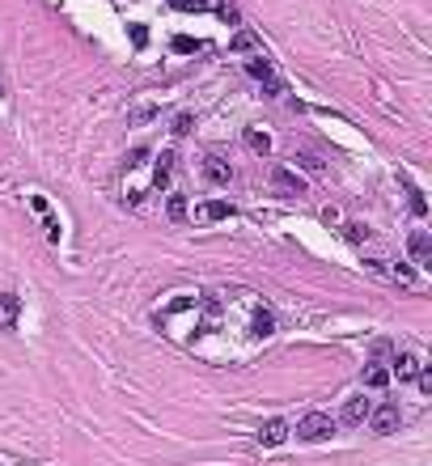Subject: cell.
<instances>
[{"mask_svg":"<svg viewBox=\"0 0 432 466\" xmlns=\"http://www.w3.org/2000/svg\"><path fill=\"white\" fill-rule=\"evenodd\" d=\"M297 436L310 441V445H314V441H326V436H335V420H330V415H322V411H310V415L297 424Z\"/></svg>","mask_w":432,"mask_h":466,"instance_id":"cell-1","label":"cell"},{"mask_svg":"<svg viewBox=\"0 0 432 466\" xmlns=\"http://www.w3.org/2000/svg\"><path fill=\"white\" fill-rule=\"evenodd\" d=\"M246 77L263 81V89H267V93H284V85H280V77H275L271 60H263V56H250V60H246Z\"/></svg>","mask_w":432,"mask_h":466,"instance_id":"cell-2","label":"cell"},{"mask_svg":"<svg viewBox=\"0 0 432 466\" xmlns=\"http://www.w3.org/2000/svg\"><path fill=\"white\" fill-rule=\"evenodd\" d=\"M271 191H275V195H288V200H297V195H305V178H297L288 165H275V170H271Z\"/></svg>","mask_w":432,"mask_h":466,"instance_id":"cell-3","label":"cell"},{"mask_svg":"<svg viewBox=\"0 0 432 466\" xmlns=\"http://www.w3.org/2000/svg\"><path fill=\"white\" fill-rule=\"evenodd\" d=\"M398 420H402V415H398V403H381V407L369 411V424H373L377 436H390V432L398 428Z\"/></svg>","mask_w":432,"mask_h":466,"instance_id":"cell-4","label":"cell"},{"mask_svg":"<svg viewBox=\"0 0 432 466\" xmlns=\"http://www.w3.org/2000/svg\"><path fill=\"white\" fill-rule=\"evenodd\" d=\"M203 178H208L212 187H229V178H234V170H229V161L225 157H208V161H203Z\"/></svg>","mask_w":432,"mask_h":466,"instance_id":"cell-5","label":"cell"},{"mask_svg":"<svg viewBox=\"0 0 432 466\" xmlns=\"http://www.w3.org/2000/svg\"><path fill=\"white\" fill-rule=\"evenodd\" d=\"M369 411H373V403H369L365 395H352V399L343 403V424H352V428H356V424H365V420H369Z\"/></svg>","mask_w":432,"mask_h":466,"instance_id":"cell-6","label":"cell"},{"mask_svg":"<svg viewBox=\"0 0 432 466\" xmlns=\"http://www.w3.org/2000/svg\"><path fill=\"white\" fill-rule=\"evenodd\" d=\"M407 251H411V259H416V263H424V267H428V263H432V237H428L424 229H416L411 237H407Z\"/></svg>","mask_w":432,"mask_h":466,"instance_id":"cell-7","label":"cell"},{"mask_svg":"<svg viewBox=\"0 0 432 466\" xmlns=\"http://www.w3.org/2000/svg\"><path fill=\"white\" fill-rule=\"evenodd\" d=\"M225 216H234V204L229 200H208V204L195 208V220H225Z\"/></svg>","mask_w":432,"mask_h":466,"instance_id":"cell-8","label":"cell"},{"mask_svg":"<svg viewBox=\"0 0 432 466\" xmlns=\"http://www.w3.org/2000/svg\"><path fill=\"white\" fill-rule=\"evenodd\" d=\"M365 386H373V390L390 386V364H386V360H369V364H365Z\"/></svg>","mask_w":432,"mask_h":466,"instance_id":"cell-9","label":"cell"},{"mask_svg":"<svg viewBox=\"0 0 432 466\" xmlns=\"http://www.w3.org/2000/svg\"><path fill=\"white\" fill-rule=\"evenodd\" d=\"M17 314H21V301L13 297V292H0V327H17Z\"/></svg>","mask_w":432,"mask_h":466,"instance_id":"cell-10","label":"cell"},{"mask_svg":"<svg viewBox=\"0 0 432 466\" xmlns=\"http://www.w3.org/2000/svg\"><path fill=\"white\" fill-rule=\"evenodd\" d=\"M390 369H394V373H398V382H411V377H416V373H420V360H416V356H411V352H398V356H394V360H390Z\"/></svg>","mask_w":432,"mask_h":466,"instance_id":"cell-11","label":"cell"},{"mask_svg":"<svg viewBox=\"0 0 432 466\" xmlns=\"http://www.w3.org/2000/svg\"><path fill=\"white\" fill-rule=\"evenodd\" d=\"M284 436H288V420H267V424L259 428V441H263V445H280Z\"/></svg>","mask_w":432,"mask_h":466,"instance_id":"cell-12","label":"cell"},{"mask_svg":"<svg viewBox=\"0 0 432 466\" xmlns=\"http://www.w3.org/2000/svg\"><path fill=\"white\" fill-rule=\"evenodd\" d=\"M398 183H402V191H407V200H411V212L416 216H424L428 212V200H424V191L411 183V178H407V174H398Z\"/></svg>","mask_w":432,"mask_h":466,"instance_id":"cell-13","label":"cell"},{"mask_svg":"<svg viewBox=\"0 0 432 466\" xmlns=\"http://www.w3.org/2000/svg\"><path fill=\"white\" fill-rule=\"evenodd\" d=\"M170 174H174V153H161V157H157V165H152V187L161 191V187L170 183Z\"/></svg>","mask_w":432,"mask_h":466,"instance_id":"cell-14","label":"cell"},{"mask_svg":"<svg viewBox=\"0 0 432 466\" xmlns=\"http://www.w3.org/2000/svg\"><path fill=\"white\" fill-rule=\"evenodd\" d=\"M271 331H275V318H271L267 310H259V314L250 318V335H254V339H267Z\"/></svg>","mask_w":432,"mask_h":466,"instance_id":"cell-15","label":"cell"},{"mask_svg":"<svg viewBox=\"0 0 432 466\" xmlns=\"http://www.w3.org/2000/svg\"><path fill=\"white\" fill-rule=\"evenodd\" d=\"M187 212H191V208H187V195L174 191L170 200H166V216H170V220H187Z\"/></svg>","mask_w":432,"mask_h":466,"instance_id":"cell-16","label":"cell"},{"mask_svg":"<svg viewBox=\"0 0 432 466\" xmlns=\"http://www.w3.org/2000/svg\"><path fill=\"white\" fill-rule=\"evenodd\" d=\"M246 144H250L254 153H271V136L263 128H246Z\"/></svg>","mask_w":432,"mask_h":466,"instance_id":"cell-17","label":"cell"},{"mask_svg":"<svg viewBox=\"0 0 432 466\" xmlns=\"http://www.w3.org/2000/svg\"><path fill=\"white\" fill-rule=\"evenodd\" d=\"M343 237L352 242V246H365V242H369V229H365V225H348V229H343Z\"/></svg>","mask_w":432,"mask_h":466,"instance_id":"cell-18","label":"cell"},{"mask_svg":"<svg viewBox=\"0 0 432 466\" xmlns=\"http://www.w3.org/2000/svg\"><path fill=\"white\" fill-rule=\"evenodd\" d=\"M170 47H174L178 56H191V51H199V43H195V38H187V34H178V38H174Z\"/></svg>","mask_w":432,"mask_h":466,"instance_id":"cell-19","label":"cell"},{"mask_svg":"<svg viewBox=\"0 0 432 466\" xmlns=\"http://www.w3.org/2000/svg\"><path fill=\"white\" fill-rule=\"evenodd\" d=\"M191 128H195V115H191V110H183V115L174 119V136H187Z\"/></svg>","mask_w":432,"mask_h":466,"instance_id":"cell-20","label":"cell"},{"mask_svg":"<svg viewBox=\"0 0 432 466\" xmlns=\"http://www.w3.org/2000/svg\"><path fill=\"white\" fill-rule=\"evenodd\" d=\"M191 305H199L195 297H174L170 305H166V314H178V310H191Z\"/></svg>","mask_w":432,"mask_h":466,"instance_id":"cell-21","label":"cell"},{"mask_svg":"<svg viewBox=\"0 0 432 466\" xmlns=\"http://www.w3.org/2000/svg\"><path fill=\"white\" fill-rule=\"evenodd\" d=\"M297 161H301L305 170H314V174H322V161H318L314 153H297Z\"/></svg>","mask_w":432,"mask_h":466,"instance_id":"cell-22","label":"cell"},{"mask_svg":"<svg viewBox=\"0 0 432 466\" xmlns=\"http://www.w3.org/2000/svg\"><path fill=\"white\" fill-rule=\"evenodd\" d=\"M174 9H183V13H195V9H203V0H170Z\"/></svg>","mask_w":432,"mask_h":466,"instance_id":"cell-23","label":"cell"},{"mask_svg":"<svg viewBox=\"0 0 432 466\" xmlns=\"http://www.w3.org/2000/svg\"><path fill=\"white\" fill-rule=\"evenodd\" d=\"M250 47H254V34H246V30H242V34L234 38V51H250Z\"/></svg>","mask_w":432,"mask_h":466,"instance_id":"cell-24","label":"cell"},{"mask_svg":"<svg viewBox=\"0 0 432 466\" xmlns=\"http://www.w3.org/2000/svg\"><path fill=\"white\" fill-rule=\"evenodd\" d=\"M144 157H148V149H132V153L123 157V165H127V170H136V161H144Z\"/></svg>","mask_w":432,"mask_h":466,"instance_id":"cell-25","label":"cell"},{"mask_svg":"<svg viewBox=\"0 0 432 466\" xmlns=\"http://www.w3.org/2000/svg\"><path fill=\"white\" fill-rule=\"evenodd\" d=\"M152 119V106H140V110H132V124H148Z\"/></svg>","mask_w":432,"mask_h":466,"instance_id":"cell-26","label":"cell"},{"mask_svg":"<svg viewBox=\"0 0 432 466\" xmlns=\"http://www.w3.org/2000/svg\"><path fill=\"white\" fill-rule=\"evenodd\" d=\"M132 43H136V47H144V43H148V34H144V26H132Z\"/></svg>","mask_w":432,"mask_h":466,"instance_id":"cell-27","label":"cell"},{"mask_svg":"<svg viewBox=\"0 0 432 466\" xmlns=\"http://www.w3.org/2000/svg\"><path fill=\"white\" fill-rule=\"evenodd\" d=\"M416 377H420V390H432V373H428V369H420Z\"/></svg>","mask_w":432,"mask_h":466,"instance_id":"cell-28","label":"cell"}]
</instances>
